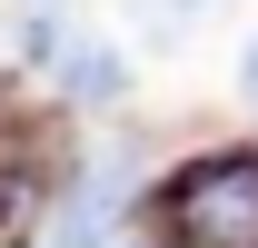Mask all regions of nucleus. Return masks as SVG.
Segmentation results:
<instances>
[{"instance_id":"nucleus-4","label":"nucleus","mask_w":258,"mask_h":248,"mask_svg":"<svg viewBox=\"0 0 258 248\" xmlns=\"http://www.w3.org/2000/svg\"><path fill=\"white\" fill-rule=\"evenodd\" d=\"M238 90H248V109H258V30H248V50H238Z\"/></svg>"},{"instance_id":"nucleus-2","label":"nucleus","mask_w":258,"mask_h":248,"mask_svg":"<svg viewBox=\"0 0 258 248\" xmlns=\"http://www.w3.org/2000/svg\"><path fill=\"white\" fill-rule=\"evenodd\" d=\"M119 169H99V179L70 189V209H60V248H109V228H119Z\"/></svg>"},{"instance_id":"nucleus-1","label":"nucleus","mask_w":258,"mask_h":248,"mask_svg":"<svg viewBox=\"0 0 258 248\" xmlns=\"http://www.w3.org/2000/svg\"><path fill=\"white\" fill-rule=\"evenodd\" d=\"M159 228L179 248H258V149H209L159 189Z\"/></svg>"},{"instance_id":"nucleus-3","label":"nucleus","mask_w":258,"mask_h":248,"mask_svg":"<svg viewBox=\"0 0 258 248\" xmlns=\"http://www.w3.org/2000/svg\"><path fill=\"white\" fill-rule=\"evenodd\" d=\"M129 10H139L149 30H189V20H199V10H209V0H129Z\"/></svg>"}]
</instances>
